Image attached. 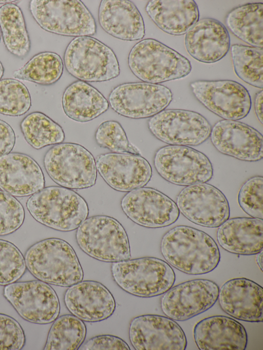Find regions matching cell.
I'll use <instances>...</instances> for the list:
<instances>
[{
    "mask_svg": "<svg viewBox=\"0 0 263 350\" xmlns=\"http://www.w3.org/2000/svg\"><path fill=\"white\" fill-rule=\"evenodd\" d=\"M44 185L41 167L29 155L12 152L0 158V189L4 191L25 197L37 192Z\"/></svg>",
    "mask_w": 263,
    "mask_h": 350,
    "instance_id": "23",
    "label": "cell"
},
{
    "mask_svg": "<svg viewBox=\"0 0 263 350\" xmlns=\"http://www.w3.org/2000/svg\"><path fill=\"white\" fill-rule=\"evenodd\" d=\"M25 343V334L19 323L9 316L0 314V350H19Z\"/></svg>",
    "mask_w": 263,
    "mask_h": 350,
    "instance_id": "41",
    "label": "cell"
},
{
    "mask_svg": "<svg viewBox=\"0 0 263 350\" xmlns=\"http://www.w3.org/2000/svg\"><path fill=\"white\" fill-rule=\"evenodd\" d=\"M64 63L70 74L84 82L109 81L117 77L120 72L112 50L88 36L76 37L68 44Z\"/></svg>",
    "mask_w": 263,
    "mask_h": 350,
    "instance_id": "6",
    "label": "cell"
},
{
    "mask_svg": "<svg viewBox=\"0 0 263 350\" xmlns=\"http://www.w3.org/2000/svg\"><path fill=\"white\" fill-rule=\"evenodd\" d=\"M196 99L209 110L226 120L245 118L252 105L248 90L232 80L192 82L190 84Z\"/></svg>",
    "mask_w": 263,
    "mask_h": 350,
    "instance_id": "14",
    "label": "cell"
},
{
    "mask_svg": "<svg viewBox=\"0 0 263 350\" xmlns=\"http://www.w3.org/2000/svg\"><path fill=\"white\" fill-rule=\"evenodd\" d=\"M25 259L12 243L0 239V285L15 282L26 270Z\"/></svg>",
    "mask_w": 263,
    "mask_h": 350,
    "instance_id": "38",
    "label": "cell"
},
{
    "mask_svg": "<svg viewBox=\"0 0 263 350\" xmlns=\"http://www.w3.org/2000/svg\"><path fill=\"white\" fill-rule=\"evenodd\" d=\"M234 71L245 83L263 87V50L262 48L239 44L231 47Z\"/></svg>",
    "mask_w": 263,
    "mask_h": 350,
    "instance_id": "35",
    "label": "cell"
},
{
    "mask_svg": "<svg viewBox=\"0 0 263 350\" xmlns=\"http://www.w3.org/2000/svg\"><path fill=\"white\" fill-rule=\"evenodd\" d=\"M184 42L189 54L205 63L220 60L230 47V37L225 26L209 17L198 20L186 32Z\"/></svg>",
    "mask_w": 263,
    "mask_h": 350,
    "instance_id": "24",
    "label": "cell"
},
{
    "mask_svg": "<svg viewBox=\"0 0 263 350\" xmlns=\"http://www.w3.org/2000/svg\"><path fill=\"white\" fill-rule=\"evenodd\" d=\"M98 20L102 28L116 38L137 41L145 35L142 16L130 1L102 0L99 8Z\"/></svg>",
    "mask_w": 263,
    "mask_h": 350,
    "instance_id": "26",
    "label": "cell"
},
{
    "mask_svg": "<svg viewBox=\"0 0 263 350\" xmlns=\"http://www.w3.org/2000/svg\"><path fill=\"white\" fill-rule=\"evenodd\" d=\"M80 248L97 260L116 262L130 258L129 243L121 224L109 216L99 215L86 219L77 230Z\"/></svg>",
    "mask_w": 263,
    "mask_h": 350,
    "instance_id": "7",
    "label": "cell"
},
{
    "mask_svg": "<svg viewBox=\"0 0 263 350\" xmlns=\"http://www.w3.org/2000/svg\"><path fill=\"white\" fill-rule=\"evenodd\" d=\"M29 10L44 30L69 36L93 35L97 32L95 20L79 0H32Z\"/></svg>",
    "mask_w": 263,
    "mask_h": 350,
    "instance_id": "8",
    "label": "cell"
},
{
    "mask_svg": "<svg viewBox=\"0 0 263 350\" xmlns=\"http://www.w3.org/2000/svg\"><path fill=\"white\" fill-rule=\"evenodd\" d=\"M262 102L263 91L261 89L260 91L256 93L254 100L255 113L258 120L261 124H262L263 123Z\"/></svg>",
    "mask_w": 263,
    "mask_h": 350,
    "instance_id": "44",
    "label": "cell"
},
{
    "mask_svg": "<svg viewBox=\"0 0 263 350\" xmlns=\"http://www.w3.org/2000/svg\"><path fill=\"white\" fill-rule=\"evenodd\" d=\"M1 30H0V41H1Z\"/></svg>",
    "mask_w": 263,
    "mask_h": 350,
    "instance_id": "48",
    "label": "cell"
},
{
    "mask_svg": "<svg viewBox=\"0 0 263 350\" xmlns=\"http://www.w3.org/2000/svg\"><path fill=\"white\" fill-rule=\"evenodd\" d=\"M263 4L248 3L237 7L227 15L225 23L237 38L252 47L263 46Z\"/></svg>",
    "mask_w": 263,
    "mask_h": 350,
    "instance_id": "30",
    "label": "cell"
},
{
    "mask_svg": "<svg viewBox=\"0 0 263 350\" xmlns=\"http://www.w3.org/2000/svg\"><path fill=\"white\" fill-rule=\"evenodd\" d=\"M44 164L51 179L62 187L80 189L92 187L96 183L94 158L80 144L64 143L53 146L46 153Z\"/></svg>",
    "mask_w": 263,
    "mask_h": 350,
    "instance_id": "9",
    "label": "cell"
},
{
    "mask_svg": "<svg viewBox=\"0 0 263 350\" xmlns=\"http://www.w3.org/2000/svg\"><path fill=\"white\" fill-rule=\"evenodd\" d=\"M219 288L214 281L194 279L172 287L161 299V308L167 317L189 320L211 308L218 300Z\"/></svg>",
    "mask_w": 263,
    "mask_h": 350,
    "instance_id": "16",
    "label": "cell"
},
{
    "mask_svg": "<svg viewBox=\"0 0 263 350\" xmlns=\"http://www.w3.org/2000/svg\"><path fill=\"white\" fill-rule=\"evenodd\" d=\"M161 252L178 270L189 275H202L215 269L220 260L219 248L208 234L195 228L179 225L163 236Z\"/></svg>",
    "mask_w": 263,
    "mask_h": 350,
    "instance_id": "1",
    "label": "cell"
},
{
    "mask_svg": "<svg viewBox=\"0 0 263 350\" xmlns=\"http://www.w3.org/2000/svg\"><path fill=\"white\" fill-rule=\"evenodd\" d=\"M62 102L65 114L79 122L96 118L105 112L109 105L99 90L80 80L71 83L65 89Z\"/></svg>",
    "mask_w": 263,
    "mask_h": 350,
    "instance_id": "29",
    "label": "cell"
},
{
    "mask_svg": "<svg viewBox=\"0 0 263 350\" xmlns=\"http://www.w3.org/2000/svg\"><path fill=\"white\" fill-rule=\"evenodd\" d=\"M219 245L226 251L240 255H252L262 250L263 220L238 217L228 219L217 232Z\"/></svg>",
    "mask_w": 263,
    "mask_h": 350,
    "instance_id": "27",
    "label": "cell"
},
{
    "mask_svg": "<svg viewBox=\"0 0 263 350\" xmlns=\"http://www.w3.org/2000/svg\"><path fill=\"white\" fill-rule=\"evenodd\" d=\"M194 338L200 350H245L248 335L244 326L225 316H213L194 326Z\"/></svg>",
    "mask_w": 263,
    "mask_h": 350,
    "instance_id": "25",
    "label": "cell"
},
{
    "mask_svg": "<svg viewBox=\"0 0 263 350\" xmlns=\"http://www.w3.org/2000/svg\"><path fill=\"white\" fill-rule=\"evenodd\" d=\"M173 99L167 87L146 82L127 83L115 87L109 104L117 113L132 119L152 117L164 110Z\"/></svg>",
    "mask_w": 263,
    "mask_h": 350,
    "instance_id": "12",
    "label": "cell"
},
{
    "mask_svg": "<svg viewBox=\"0 0 263 350\" xmlns=\"http://www.w3.org/2000/svg\"><path fill=\"white\" fill-rule=\"evenodd\" d=\"M4 296L25 320L47 324L60 313V304L54 290L41 280L13 282L5 286Z\"/></svg>",
    "mask_w": 263,
    "mask_h": 350,
    "instance_id": "13",
    "label": "cell"
},
{
    "mask_svg": "<svg viewBox=\"0 0 263 350\" xmlns=\"http://www.w3.org/2000/svg\"><path fill=\"white\" fill-rule=\"evenodd\" d=\"M95 137L99 146L113 152L140 155L139 150L130 143L124 130L117 121H107L101 123Z\"/></svg>",
    "mask_w": 263,
    "mask_h": 350,
    "instance_id": "37",
    "label": "cell"
},
{
    "mask_svg": "<svg viewBox=\"0 0 263 350\" xmlns=\"http://www.w3.org/2000/svg\"><path fill=\"white\" fill-rule=\"evenodd\" d=\"M4 72V69L2 63L0 62V79L3 75Z\"/></svg>",
    "mask_w": 263,
    "mask_h": 350,
    "instance_id": "46",
    "label": "cell"
},
{
    "mask_svg": "<svg viewBox=\"0 0 263 350\" xmlns=\"http://www.w3.org/2000/svg\"><path fill=\"white\" fill-rule=\"evenodd\" d=\"M26 266L39 280L67 287L82 280L83 271L71 246L59 238H48L32 245L25 256Z\"/></svg>",
    "mask_w": 263,
    "mask_h": 350,
    "instance_id": "2",
    "label": "cell"
},
{
    "mask_svg": "<svg viewBox=\"0 0 263 350\" xmlns=\"http://www.w3.org/2000/svg\"><path fill=\"white\" fill-rule=\"evenodd\" d=\"M15 2H16V1H13V0H11V1H9V0H7V1H2V0H0V4H3V3H4V4H5V3L9 4V3H12Z\"/></svg>",
    "mask_w": 263,
    "mask_h": 350,
    "instance_id": "47",
    "label": "cell"
},
{
    "mask_svg": "<svg viewBox=\"0 0 263 350\" xmlns=\"http://www.w3.org/2000/svg\"><path fill=\"white\" fill-rule=\"evenodd\" d=\"M210 137L214 147L222 154L248 162L263 158L262 135L242 122L219 121L212 128Z\"/></svg>",
    "mask_w": 263,
    "mask_h": 350,
    "instance_id": "20",
    "label": "cell"
},
{
    "mask_svg": "<svg viewBox=\"0 0 263 350\" xmlns=\"http://www.w3.org/2000/svg\"><path fill=\"white\" fill-rule=\"evenodd\" d=\"M26 207L37 222L62 231L78 228L89 212L87 204L81 196L59 186L43 188L34 193L28 199Z\"/></svg>",
    "mask_w": 263,
    "mask_h": 350,
    "instance_id": "3",
    "label": "cell"
},
{
    "mask_svg": "<svg viewBox=\"0 0 263 350\" xmlns=\"http://www.w3.org/2000/svg\"><path fill=\"white\" fill-rule=\"evenodd\" d=\"M222 310L231 317L250 322H262L263 288L246 278L226 282L219 290Z\"/></svg>",
    "mask_w": 263,
    "mask_h": 350,
    "instance_id": "22",
    "label": "cell"
},
{
    "mask_svg": "<svg viewBox=\"0 0 263 350\" xmlns=\"http://www.w3.org/2000/svg\"><path fill=\"white\" fill-rule=\"evenodd\" d=\"M154 164L163 179L179 186L204 183L213 176V168L208 157L186 146L161 147L155 153Z\"/></svg>",
    "mask_w": 263,
    "mask_h": 350,
    "instance_id": "10",
    "label": "cell"
},
{
    "mask_svg": "<svg viewBox=\"0 0 263 350\" xmlns=\"http://www.w3.org/2000/svg\"><path fill=\"white\" fill-rule=\"evenodd\" d=\"M122 210L134 223L148 228H161L174 223L180 211L168 196L149 187L129 191L121 202Z\"/></svg>",
    "mask_w": 263,
    "mask_h": 350,
    "instance_id": "17",
    "label": "cell"
},
{
    "mask_svg": "<svg viewBox=\"0 0 263 350\" xmlns=\"http://www.w3.org/2000/svg\"><path fill=\"white\" fill-rule=\"evenodd\" d=\"M145 10L158 28L173 35L186 34L199 17L198 6L193 0H152Z\"/></svg>",
    "mask_w": 263,
    "mask_h": 350,
    "instance_id": "28",
    "label": "cell"
},
{
    "mask_svg": "<svg viewBox=\"0 0 263 350\" xmlns=\"http://www.w3.org/2000/svg\"><path fill=\"white\" fill-rule=\"evenodd\" d=\"M111 271L120 288L143 298L164 294L176 280L175 272L168 263L151 257L112 262Z\"/></svg>",
    "mask_w": 263,
    "mask_h": 350,
    "instance_id": "5",
    "label": "cell"
},
{
    "mask_svg": "<svg viewBox=\"0 0 263 350\" xmlns=\"http://www.w3.org/2000/svg\"><path fill=\"white\" fill-rule=\"evenodd\" d=\"M128 64L139 79L156 84L184 77L192 69L187 59L153 38L144 39L134 46Z\"/></svg>",
    "mask_w": 263,
    "mask_h": 350,
    "instance_id": "4",
    "label": "cell"
},
{
    "mask_svg": "<svg viewBox=\"0 0 263 350\" xmlns=\"http://www.w3.org/2000/svg\"><path fill=\"white\" fill-rule=\"evenodd\" d=\"M256 258V263L258 264L260 270L262 271V250L257 254Z\"/></svg>",
    "mask_w": 263,
    "mask_h": 350,
    "instance_id": "45",
    "label": "cell"
},
{
    "mask_svg": "<svg viewBox=\"0 0 263 350\" xmlns=\"http://www.w3.org/2000/svg\"><path fill=\"white\" fill-rule=\"evenodd\" d=\"M15 141V134L11 127L0 120V158L12 150Z\"/></svg>",
    "mask_w": 263,
    "mask_h": 350,
    "instance_id": "43",
    "label": "cell"
},
{
    "mask_svg": "<svg viewBox=\"0 0 263 350\" xmlns=\"http://www.w3.org/2000/svg\"><path fill=\"white\" fill-rule=\"evenodd\" d=\"M152 134L160 141L172 145L197 146L207 140L212 127L200 113L184 109H166L148 121Z\"/></svg>",
    "mask_w": 263,
    "mask_h": 350,
    "instance_id": "11",
    "label": "cell"
},
{
    "mask_svg": "<svg viewBox=\"0 0 263 350\" xmlns=\"http://www.w3.org/2000/svg\"><path fill=\"white\" fill-rule=\"evenodd\" d=\"M263 178L255 176L246 181L238 194L241 208L252 218H263Z\"/></svg>",
    "mask_w": 263,
    "mask_h": 350,
    "instance_id": "39",
    "label": "cell"
},
{
    "mask_svg": "<svg viewBox=\"0 0 263 350\" xmlns=\"http://www.w3.org/2000/svg\"><path fill=\"white\" fill-rule=\"evenodd\" d=\"M31 107L29 92L20 81L5 79L0 80V113L9 116H20Z\"/></svg>",
    "mask_w": 263,
    "mask_h": 350,
    "instance_id": "36",
    "label": "cell"
},
{
    "mask_svg": "<svg viewBox=\"0 0 263 350\" xmlns=\"http://www.w3.org/2000/svg\"><path fill=\"white\" fill-rule=\"evenodd\" d=\"M25 211L13 196L0 190V236L10 234L23 224Z\"/></svg>",
    "mask_w": 263,
    "mask_h": 350,
    "instance_id": "40",
    "label": "cell"
},
{
    "mask_svg": "<svg viewBox=\"0 0 263 350\" xmlns=\"http://www.w3.org/2000/svg\"><path fill=\"white\" fill-rule=\"evenodd\" d=\"M81 350H129L128 344L121 338L111 335H102L89 339L78 348Z\"/></svg>",
    "mask_w": 263,
    "mask_h": 350,
    "instance_id": "42",
    "label": "cell"
},
{
    "mask_svg": "<svg viewBox=\"0 0 263 350\" xmlns=\"http://www.w3.org/2000/svg\"><path fill=\"white\" fill-rule=\"evenodd\" d=\"M63 63L60 56L53 52L39 53L24 66L15 71L14 78L48 85L58 81L62 75Z\"/></svg>",
    "mask_w": 263,
    "mask_h": 350,
    "instance_id": "32",
    "label": "cell"
},
{
    "mask_svg": "<svg viewBox=\"0 0 263 350\" xmlns=\"http://www.w3.org/2000/svg\"><path fill=\"white\" fill-rule=\"evenodd\" d=\"M64 299L68 310L87 322H98L108 318L116 307L110 291L102 283L91 280L72 285L66 291Z\"/></svg>",
    "mask_w": 263,
    "mask_h": 350,
    "instance_id": "21",
    "label": "cell"
},
{
    "mask_svg": "<svg viewBox=\"0 0 263 350\" xmlns=\"http://www.w3.org/2000/svg\"><path fill=\"white\" fill-rule=\"evenodd\" d=\"M0 29L7 49L14 56L23 58L30 49V41L21 8L13 3L0 7Z\"/></svg>",
    "mask_w": 263,
    "mask_h": 350,
    "instance_id": "31",
    "label": "cell"
},
{
    "mask_svg": "<svg viewBox=\"0 0 263 350\" xmlns=\"http://www.w3.org/2000/svg\"><path fill=\"white\" fill-rule=\"evenodd\" d=\"M21 128L27 142L36 149L61 143L65 139L61 126L40 112L27 115L22 120Z\"/></svg>",
    "mask_w": 263,
    "mask_h": 350,
    "instance_id": "34",
    "label": "cell"
},
{
    "mask_svg": "<svg viewBox=\"0 0 263 350\" xmlns=\"http://www.w3.org/2000/svg\"><path fill=\"white\" fill-rule=\"evenodd\" d=\"M96 165L105 182L119 191L127 192L142 187L152 176L149 163L141 155L107 153L98 157Z\"/></svg>",
    "mask_w": 263,
    "mask_h": 350,
    "instance_id": "19",
    "label": "cell"
},
{
    "mask_svg": "<svg viewBox=\"0 0 263 350\" xmlns=\"http://www.w3.org/2000/svg\"><path fill=\"white\" fill-rule=\"evenodd\" d=\"M129 338L136 350H184L185 334L174 320L158 315L147 314L132 319Z\"/></svg>",
    "mask_w": 263,
    "mask_h": 350,
    "instance_id": "18",
    "label": "cell"
},
{
    "mask_svg": "<svg viewBox=\"0 0 263 350\" xmlns=\"http://www.w3.org/2000/svg\"><path fill=\"white\" fill-rule=\"evenodd\" d=\"M176 204L187 219L204 227H219L230 217L229 204L224 195L206 183L184 188L177 197Z\"/></svg>",
    "mask_w": 263,
    "mask_h": 350,
    "instance_id": "15",
    "label": "cell"
},
{
    "mask_svg": "<svg viewBox=\"0 0 263 350\" xmlns=\"http://www.w3.org/2000/svg\"><path fill=\"white\" fill-rule=\"evenodd\" d=\"M86 333V326L82 320L73 315H62L52 324L44 349H78L83 342Z\"/></svg>",
    "mask_w": 263,
    "mask_h": 350,
    "instance_id": "33",
    "label": "cell"
}]
</instances>
